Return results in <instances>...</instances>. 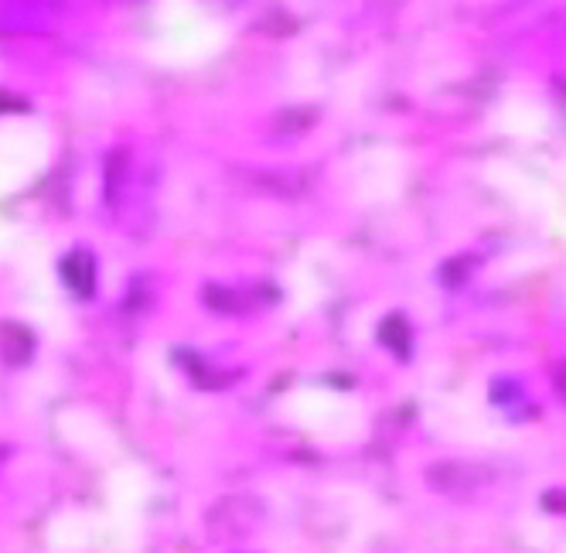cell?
I'll return each mask as SVG.
<instances>
[{"mask_svg":"<svg viewBox=\"0 0 566 553\" xmlns=\"http://www.w3.org/2000/svg\"><path fill=\"white\" fill-rule=\"evenodd\" d=\"M256 519H260V513H256L253 499H226L212 509V516H208V530L229 540V536L246 533Z\"/></svg>","mask_w":566,"mask_h":553,"instance_id":"1","label":"cell"},{"mask_svg":"<svg viewBox=\"0 0 566 553\" xmlns=\"http://www.w3.org/2000/svg\"><path fill=\"white\" fill-rule=\"evenodd\" d=\"M58 274H62L65 287H69L76 297H93V291H96V260L89 250H72L69 257L62 260Z\"/></svg>","mask_w":566,"mask_h":553,"instance_id":"2","label":"cell"},{"mask_svg":"<svg viewBox=\"0 0 566 553\" xmlns=\"http://www.w3.org/2000/svg\"><path fill=\"white\" fill-rule=\"evenodd\" d=\"M31 349H35V338H31L28 328H21V325H4V328H0V356L11 362V366L28 362Z\"/></svg>","mask_w":566,"mask_h":553,"instance_id":"3","label":"cell"},{"mask_svg":"<svg viewBox=\"0 0 566 553\" xmlns=\"http://www.w3.org/2000/svg\"><path fill=\"white\" fill-rule=\"evenodd\" d=\"M379 338L389 345V349L396 352V356H406V352H410V342H413V338H410V328H406V321H403V318H389V321H382Z\"/></svg>","mask_w":566,"mask_h":553,"instance_id":"4","label":"cell"},{"mask_svg":"<svg viewBox=\"0 0 566 553\" xmlns=\"http://www.w3.org/2000/svg\"><path fill=\"white\" fill-rule=\"evenodd\" d=\"M205 301H208V308L226 311V315H236V311L246 308V297L239 294V291H229V287H208Z\"/></svg>","mask_w":566,"mask_h":553,"instance_id":"5","label":"cell"},{"mask_svg":"<svg viewBox=\"0 0 566 553\" xmlns=\"http://www.w3.org/2000/svg\"><path fill=\"white\" fill-rule=\"evenodd\" d=\"M123 181H127V154L116 151L110 161H106V195L116 198L123 188Z\"/></svg>","mask_w":566,"mask_h":553,"instance_id":"6","label":"cell"},{"mask_svg":"<svg viewBox=\"0 0 566 553\" xmlns=\"http://www.w3.org/2000/svg\"><path fill=\"white\" fill-rule=\"evenodd\" d=\"M311 123H314L311 110H290L277 120V130H283V134H297V130H307Z\"/></svg>","mask_w":566,"mask_h":553,"instance_id":"7","label":"cell"}]
</instances>
